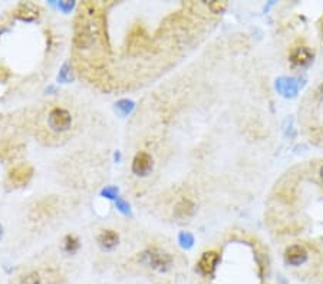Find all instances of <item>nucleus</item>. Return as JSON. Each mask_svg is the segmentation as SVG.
Here are the masks:
<instances>
[{
    "label": "nucleus",
    "instance_id": "6e6552de",
    "mask_svg": "<svg viewBox=\"0 0 323 284\" xmlns=\"http://www.w3.org/2000/svg\"><path fill=\"white\" fill-rule=\"evenodd\" d=\"M312 60H313V53L306 46H299L290 53V62L295 66H307Z\"/></svg>",
    "mask_w": 323,
    "mask_h": 284
},
{
    "label": "nucleus",
    "instance_id": "423d86ee",
    "mask_svg": "<svg viewBox=\"0 0 323 284\" xmlns=\"http://www.w3.org/2000/svg\"><path fill=\"white\" fill-rule=\"evenodd\" d=\"M284 260H286V263L290 264V266H295V267L302 266V264L306 263L307 251L302 245H298V244L290 245L284 251Z\"/></svg>",
    "mask_w": 323,
    "mask_h": 284
},
{
    "label": "nucleus",
    "instance_id": "1a4fd4ad",
    "mask_svg": "<svg viewBox=\"0 0 323 284\" xmlns=\"http://www.w3.org/2000/svg\"><path fill=\"white\" fill-rule=\"evenodd\" d=\"M119 241V237L118 234L114 231V230H105L102 231L99 237H98V242H99V245L105 248V250H111V248H114Z\"/></svg>",
    "mask_w": 323,
    "mask_h": 284
},
{
    "label": "nucleus",
    "instance_id": "f3484780",
    "mask_svg": "<svg viewBox=\"0 0 323 284\" xmlns=\"http://www.w3.org/2000/svg\"><path fill=\"white\" fill-rule=\"evenodd\" d=\"M117 207L119 208V211H122V212H125V214L129 212V205H128L127 202L122 200V198H117Z\"/></svg>",
    "mask_w": 323,
    "mask_h": 284
},
{
    "label": "nucleus",
    "instance_id": "f03ea898",
    "mask_svg": "<svg viewBox=\"0 0 323 284\" xmlns=\"http://www.w3.org/2000/svg\"><path fill=\"white\" fill-rule=\"evenodd\" d=\"M49 128L55 132H65L72 125V117L66 109L53 108L48 118Z\"/></svg>",
    "mask_w": 323,
    "mask_h": 284
},
{
    "label": "nucleus",
    "instance_id": "aec40b11",
    "mask_svg": "<svg viewBox=\"0 0 323 284\" xmlns=\"http://www.w3.org/2000/svg\"><path fill=\"white\" fill-rule=\"evenodd\" d=\"M2 234H3V228L0 227V238H2Z\"/></svg>",
    "mask_w": 323,
    "mask_h": 284
},
{
    "label": "nucleus",
    "instance_id": "9d476101",
    "mask_svg": "<svg viewBox=\"0 0 323 284\" xmlns=\"http://www.w3.org/2000/svg\"><path fill=\"white\" fill-rule=\"evenodd\" d=\"M194 212V204L190 200H181L175 207V214L178 217H188Z\"/></svg>",
    "mask_w": 323,
    "mask_h": 284
},
{
    "label": "nucleus",
    "instance_id": "412c9836",
    "mask_svg": "<svg viewBox=\"0 0 323 284\" xmlns=\"http://www.w3.org/2000/svg\"><path fill=\"white\" fill-rule=\"evenodd\" d=\"M320 178L323 180V167H322V169H320Z\"/></svg>",
    "mask_w": 323,
    "mask_h": 284
},
{
    "label": "nucleus",
    "instance_id": "4be33fe9",
    "mask_svg": "<svg viewBox=\"0 0 323 284\" xmlns=\"http://www.w3.org/2000/svg\"><path fill=\"white\" fill-rule=\"evenodd\" d=\"M322 32H323V22H322Z\"/></svg>",
    "mask_w": 323,
    "mask_h": 284
},
{
    "label": "nucleus",
    "instance_id": "39448f33",
    "mask_svg": "<svg viewBox=\"0 0 323 284\" xmlns=\"http://www.w3.org/2000/svg\"><path fill=\"white\" fill-rule=\"evenodd\" d=\"M151 169H153V157L145 151L138 152L132 161V172L138 176H145L148 175Z\"/></svg>",
    "mask_w": 323,
    "mask_h": 284
},
{
    "label": "nucleus",
    "instance_id": "f8f14e48",
    "mask_svg": "<svg viewBox=\"0 0 323 284\" xmlns=\"http://www.w3.org/2000/svg\"><path fill=\"white\" fill-rule=\"evenodd\" d=\"M20 284H42V277L38 271H30L26 276L22 277Z\"/></svg>",
    "mask_w": 323,
    "mask_h": 284
},
{
    "label": "nucleus",
    "instance_id": "a211bd4d",
    "mask_svg": "<svg viewBox=\"0 0 323 284\" xmlns=\"http://www.w3.org/2000/svg\"><path fill=\"white\" fill-rule=\"evenodd\" d=\"M102 194L108 198H117V194H118V190L114 188V187H110V188H105L102 191Z\"/></svg>",
    "mask_w": 323,
    "mask_h": 284
},
{
    "label": "nucleus",
    "instance_id": "ddd939ff",
    "mask_svg": "<svg viewBox=\"0 0 323 284\" xmlns=\"http://www.w3.org/2000/svg\"><path fill=\"white\" fill-rule=\"evenodd\" d=\"M78 248H79V240H78V237L72 234L66 235V238H65V250L68 251V253H75Z\"/></svg>",
    "mask_w": 323,
    "mask_h": 284
},
{
    "label": "nucleus",
    "instance_id": "4468645a",
    "mask_svg": "<svg viewBox=\"0 0 323 284\" xmlns=\"http://www.w3.org/2000/svg\"><path fill=\"white\" fill-rule=\"evenodd\" d=\"M207 8L211 10V13L219 15L227 9V2H210V3H207Z\"/></svg>",
    "mask_w": 323,
    "mask_h": 284
},
{
    "label": "nucleus",
    "instance_id": "6ab92c4d",
    "mask_svg": "<svg viewBox=\"0 0 323 284\" xmlns=\"http://www.w3.org/2000/svg\"><path fill=\"white\" fill-rule=\"evenodd\" d=\"M60 6L65 9V10H68L69 8H72V3H60Z\"/></svg>",
    "mask_w": 323,
    "mask_h": 284
},
{
    "label": "nucleus",
    "instance_id": "2eb2a0df",
    "mask_svg": "<svg viewBox=\"0 0 323 284\" xmlns=\"http://www.w3.org/2000/svg\"><path fill=\"white\" fill-rule=\"evenodd\" d=\"M117 108H118L119 111H122V114H124V115H127V114L131 112V109L134 108V103H132L131 100L122 99V100H119L118 103H117Z\"/></svg>",
    "mask_w": 323,
    "mask_h": 284
},
{
    "label": "nucleus",
    "instance_id": "20e7f679",
    "mask_svg": "<svg viewBox=\"0 0 323 284\" xmlns=\"http://www.w3.org/2000/svg\"><path fill=\"white\" fill-rule=\"evenodd\" d=\"M220 261V254L216 251H205L203 253V256L198 260L197 267L200 270L201 274H204L207 277H211L216 273L217 264Z\"/></svg>",
    "mask_w": 323,
    "mask_h": 284
},
{
    "label": "nucleus",
    "instance_id": "7ed1b4c3",
    "mask_svg": "<svg viewBox=\"0 0 323 284\" xmlns=\"http://www.w3.org/2000/svg\"><path fill=\"white\" fill-rule=\"evenodd\" d=\"M32 175H33V168L30 165H27V164L16 165L10 169L8 175V183L12 187H22L30 181Z\"/></svg>",
    "mask_w": 323,
    "mask_h": 284
},
{
    "label": "nucleus",
    "instance_id": "0eeeda50",
    "mask_svg": "<svg viewBox=\"0 0 323 284\" xmlns=\"http://www.w3.org/2000/svg\"><path fill=\"white\" fill-rule=\"evenodd\" d=\"M148 43V38L145 32L141 27H134L132 32L129 33V39H128V50L131 55H136L139 53V50L144 48Z\"/></svg>",
    "mask_w": 323,
    "mask_h": 284
},
{
    "label": "nucleus",
    "instance_id": "f257e3e1",
    "mask_svg": "<svg viewBox=\"0 0 323 284\" xmlns=\"http://www.w3.org/2000/svg\"><path fill=\"white\" fill-rule=\"evenodd\" d=\"M141 261L158 271H167L172 264V259L168 253L160 248H150L142 253Z\"/></svg>",
    "mask_w": 323,
    "mask_h": 284
},
{
    "label": "nucleus",
    "instance_id": "9b49d317",
    "mask_svg": "<svg viewBox=\"0 0 323 284\" xmlns=\"http://www.w3.org/2000/svg\"><path fill=\"white\" fill-rule=\"evenodd\" d=\"M17 16L20 17V19H23V20H27V22H30V20H33L38 17V13H36V8L32 6V5H22L20 8L17 9Z\"/></svg>",
    "mask_w": 323,
    "mask_h": 284
},
{
    "label": "nucleus",
    "instance_id": "dca6fc26",
    "mask_svg": "<svg viewBox=\"0 0 323 284\" xmlns=\"http://www.w3.org/2000/svg\"><path fill=\"white\" fill-rule=\"evenodd\" d=\"M193 242H194V238H193V235L188 234V233H181L180 234V244L184 247V248H190L191 245H193Z\"/></svg>",
    "mask_w": 323,
    "mask_h": 284
}]
</instances>
